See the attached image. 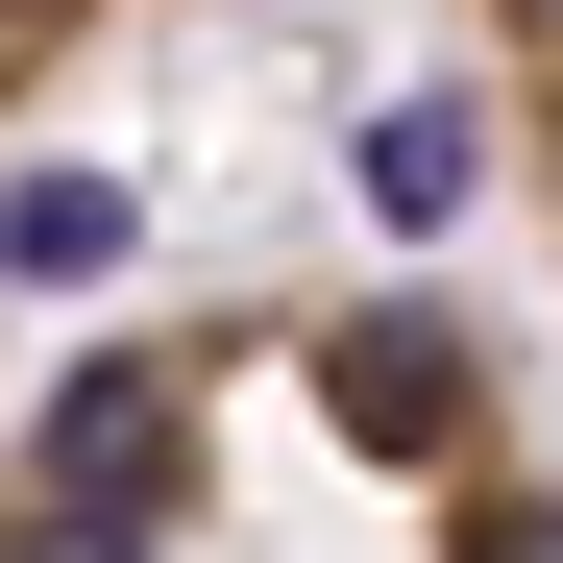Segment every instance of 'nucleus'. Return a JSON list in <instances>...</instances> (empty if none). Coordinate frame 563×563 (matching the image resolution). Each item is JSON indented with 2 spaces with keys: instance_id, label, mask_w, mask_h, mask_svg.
<instances>
[{
  "instance_id": "obj_1",
  "label": "nucleus",
  "mask_w": 563,
  "mask_h": 563,
  "mask_svg": "<svg viewBox=\"0 0 563 563\" xmlns=\"http://www.w3.org/2000/svg\"><path fill=\"white\" fill-rule=\"evenodd\" d=\"M0 563H563V393L490 295L221 269L0 417Z\"/></svg>"
},
{
  "instance_id": "obj_2",
  "label": "nucleus",
  "mask_w": 563,
  "mask_h": 563,
  "mask_svg": "<svg viewBox=\"0 0 563 563\" xmlns=\"http://www.w3.org/2000/svg\"><path fill=\"white\" fill-rule=\"evenodd\" d=\"M465 74H490V147H515V197L563 245V0H465Z\"/></svg>"
},
{
  "instance_id": "obj_3",
  "label": "nucleus",
  "mask_w": 563,
  "mask_h": 563,
  "mask_svg": "<svg viewBox=\"0 0 563 563\" xmlns=\"http://www.w3.org/2000/svg\"><path fill=\"white\" fill-rule=\"evenodd\" d=\"M147 25H172V0H0V123H49L74 74H99V49H147Z\"/></svg>"
}]
</instances>
